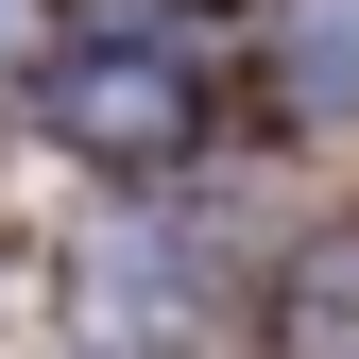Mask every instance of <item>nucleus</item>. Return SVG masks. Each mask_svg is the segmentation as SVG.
I'll use <instances>...</instances> for the list:
<instances>
[{"label":"nucleus","mask_w":359,"mask_h":359,"mask_svg":"<svg viewBox=\"0 0 359 359\" xmlns=\"http://www.w3.org/2000/svg\"><path fill=\"white\" fill-rule=\"evenodd\" d=\"M52 120H69L86 154H171V137H189V86H171V52L103 34V52H69V69H52Z\"/></svg>","instance_id":"nucleus-1"},{"label":"nucleus","mask_w":359,"mask_h":359,"mask_svg":"<svg viewBox=\"0 0 359 359\" xmlns=\"http://www.w3.org/2000/svg\"><path fill=\"white\" fill-rule=\"evenodd\" d=\"M274 52L308 103H359V0H274Z\"/></svg>","instance_id":"nucleus-2"}]
</instances>
